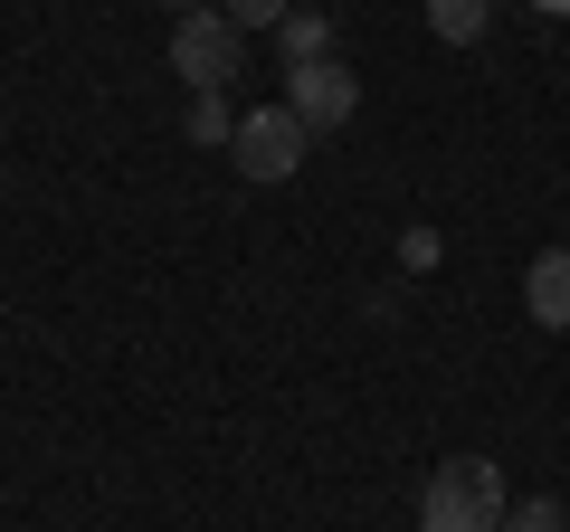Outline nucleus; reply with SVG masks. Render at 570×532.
<instances>
[{"instance_id": "nucleus-1", "label": "nucleus", "mask_w": 570, "mask_h": 532, "mask_svg": "<svg viewBox=\"0 0 570 532\" xmlns=\"http://www.w3.org/2000/svg\"><path fill=\"white\" fill-rule=\"evenodd\" d=\"M419 532H504V475H494V456H448L428 475Z\"/></svg>"}, {"instance_id": "nucleus-2", "label": "nucleus", "mask_w": 570, "mask_h": 532, "mask_svg": "<svg viewBox=\"0 0 570 532\" xmlns=\"http://www.w3.org/2000/svg\"><path fill=\"white\" fill-rule=\"evenodd\" d=\"M238 67H247V29L238 20H219V10H181V20H171V77H181L190 96H219Z\"/></svg>"}, {"instance_id": "nucleus-3", "label": "nucleus", "mask_w": 570, "mask_h": 532, "mask_svg": "<svg viewBox=\"0 0 570 532\" xmlns=\"http://www.w3.org/2000/svg\"><path fill=\"white\" fill-rule=\"evenodd\" d=\"M305 152H314V134L285 115V105H257V115H238V134H228V162H238L247 181H295Z\"/></svg>"}, {"instance_id": "nucleus-4", "label": "nucleus", "mask_w": 570, "mask_h": 532, "mask_svg": "<svg viewBox=\"0 0 570 532\" xmlns=\"http://www.w3.org/2000/svg\"><path fill=\"white\" fill-rule=\"evenodd\" d=\"M285 115L305 124V134H333V124L362 115V77L343 58H314V67H285Z\"/></svg>"}, {"instance_id": "nucleus-5", "label": "nucleus", "mask_w": 570, "mask_h": 532, "mask_svg": "<svg viewBox=\"0 0 570 532\" xmlns=\"http://www.w3.org/2000/svg\"><path fill=\"white\" fill-rule=\"evenodd\" d=\"M523 305H532V324H542V333H570V247H542V257H532Z\"/></svg>"}, {"instance_id": "nucleus-6", "label": "nucleus", "mask_w": 570, "mask_h": 532, "mask_svg": "<svg viewBox=\"0 0 570 532\" xmlns=\"http://www.w3.org/2000/svg\"><path fill=\"white\" fill-rule=\"evenodd\" d=\"M485 20H494V0H428V29H438L448 48H475Z\"/></svg>"}, {"instance_id": "nucleus-7", "label": "nucleus", "mask_w": 570, "mask_h": 532, "mask_svg": "<svg viewBox=\"0 0 570 532\" xmlns=\"http://www.w3.org/2000/svg\"><path fill=\"white\" fill-rule=\"evenodd\" d=\"M276 39H285V67H314V58H333V29L314 20V10H285V29H276Z\"/></svg>"}, {"instance_id": "nucleus-8", "label": "nucleus", "mask_w": 570, "mask_h": 532, "mask_svg": "<svg viewBox=\"0 0 570 532\" xmlns=\"http://www.w3.org/2000/svg\"><path fill=\"white\" fill-rule=\"evenodd\" d=\"M228 134H238V115H228V96H190V144H209V152H219Z\"/></svg>"}, {"instance_id": "nucleus-9", "label": "nucleus", "mask_w": 570, "mask_h": 532, "mask_svg": "<svg viewBox=\"0 0 570 532\" xmlns=\"http://www.w3.org/2000/svg\"><path fill=\"white\" fill-rule=\"evenodd\" d=\"M504 532H570V513H561V494H523L504 513Z\"/></svg>"}, {"instance_id": "nucleus-10", "label": "nucleus", "mask_w": 570, "mask_h": 532, "mask_svg": "<svg viewBox=\"0 0 570 532\" xmlns=\"http://www.w3.org/2000/svg\"><path fill=\"white\" fill-rule=\"evenodd\" d=\"M285 10L295 0H219V20H238V29H285Z\"/></svg>"}, {"instance_id": "nucleus-11", "label": "nucleus", "mask_w": 570, "mask_h": 532, "mask_svg": "<svg viewBox=\"0 0 570 532\" xmlns=\"http://www.w3.org/2000/svg\"><path fill=\"white\" fill-rule=\"evenodd\" d=\"M532 10H542V20H570V0H532Z\"/></svg>"}, {"instance_id": "nucleus-12", "label": "nucleus", "mask_w": 570, "mask_h": 532, "mask_svg": "<svg viewBox=\"0 0 570 532\" xmlns=\"http://www.w3.org/2000/svg\"><path fill=\"white\" fill-rule=\"evenodd\" d=\"M163 10H171V20H181V10H209V0H163Z\"/></svg>"}]
</instances>
